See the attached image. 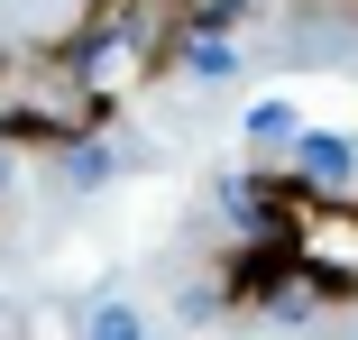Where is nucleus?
Segmentation results:
<instances>
[{
	"label": "nucleus",
	"mask_w": 358,
	"mask_h": 340,
	"mask_svg": "<svg viewBox=\"0 0 358 340\" xmlns=\"http://www.w3.org/2000/svg\"><path fill=\"white\" fill-rule=\"evenodd\" d=\"M110 129V111L92 101V83L74 74L64 46H19L0 55V148H55L74 157Z\"/></svg>",
	"instance_id": "f257e3e1"
},
{
	"label": "nucleus",
	"mask_w": 358,
	"mask_h": 340,
	"mask_svg": "<svg viewBox=\"0 0 358 340\" xmlns=\"http://www.w3.org/2000/svg\"><path fill=\"white\" fill-rule=\"evenodd\" d=\"M294 175L349 202V175H358V148L340 139V129H294Z\"/></svg>",
	"instance_id": "f03ea898"
},
{
	"label": "nucleus",
	"mask_w": 358,
	"mask_h": 340,
	"mask_svg": "<svg viewBox=\"0 0 358 340\" xmlns=\"http://www.w3.org/2000/svg\"><path fill=\"white\" fill-rule=\"evenodd\" d=\"M175 64H184L193 83H230V74H239V55H230V37H193V46H184Z\"/></svg>",
	"instance_id": "7ed1b4c3"
},
{
	"label": "nucleus",
	"mask_w": 358,
	"mask_h": 340,
	"mask_svg": "<svg viewBox=\"0 0 358 340\" xmlns=\"http://www.w3.org/2000/svg\"><path fill=\"white\" fill-rule=\"evenodd\" d=\"M83 340H148V322H138V313H129V304H101V313H92V331H83Z\"/></svg>",
	"instance_id": "20e7f679"
},
{
	"label": "nucleus",
	"mask_w": 358,
	"mask_h": 340,
	"mask_svg": "<svg viewBox=\"0 0 358 340\" xmlns=\"http://www.w3.org/2000/svg\"><path fill=\"white\" fill-rule=\"evenodd\" d=\"M110 166H120V157H110V148L92 139V148H74V157H64V184H101Z\"/></svg>",
	"instance_id": "39448f33"
},
{
	"label": "nucleus",
	"mask_w": 358,
	"mask_h": 340,
	"mask_svg": "<svg viewBox=\"0 0 358 340\" xmlns=\"http://www.w3.org/2000/svg\"><path fill=\"white\" fill-rule=\"evenodd\" d=\"M285 129H294V101H257L248 111V139H285Z\"/></svg>",
	"instance_id": "423d86ee"
},
{
	"label": "nucleus",
	"mask_w": 358,
	"mask_h": 340,
	"mask_svg": "<svg viewBox=\"0 0 358 340\" xmlns=\"http://www.w3.org/2000/svg\"><path fill=\"white\" fill-rule=\"evenodd\" d=\"M349 340H358V313H349Z\"/></svg>",
	"instance_id": "0eeeda50"
}]
</instances>
